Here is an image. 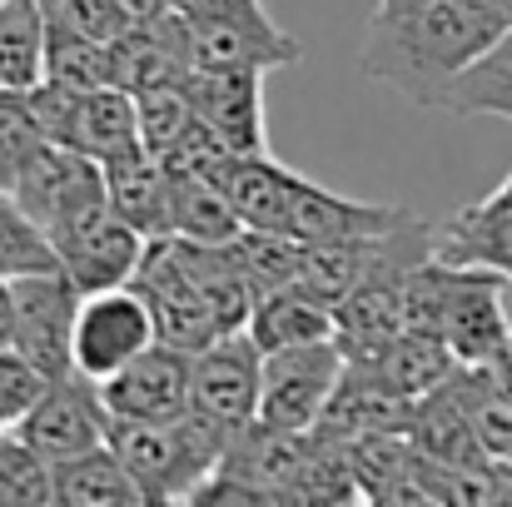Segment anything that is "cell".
<instances>
[{
	"label": "cell",
	"instance_id": "obj_1",
	"mask_svg": "<svg viewBox=\"0 0 512 507\" xmlns=\"http://www.w3.org/2000/svg\"><path fill=\"white\" fill-rule=\"evenodd\" d=\"M483 0H378L363 30L358 70L398 90L408 105L438 110L443 90L508 30Z\"/></svg>",
	"mask_w": 512,
	"mask_h": 507
},
{
	"label": "cell",
	"instance_id": "obj_2",
	"mask_svg": "<svg viewBox=\"0 0 512 507\" xmlns=\"http://www.w3.org/2000/svg\"><path fill=\"white\" fill-rule=\"evenodd\" d=\"M229 428L204 418V413H184L174 423L155 418H110V448L125 458V468L135 473L145 503H189L194 488L224 463L229 453Z\"/></svg>",
	"mask_w": 512,
	"mask_h": 507
},
{
	"label": "cell",
	"instance_id": "obj_3",
	"mask_svg": "<svg viewBox=\"0 0 512 507\" xmlns=\"http://www.w3.org/2000/svg\"><path fill=\"white\" fill-rule=\"evenodd\" d=\"M25 214L50 234V244H60L65 234H75L80 224H90L95 214L110 209V189H105V165L90 160L75 145L60 140H40L35 155L25 160L15 189H10Z\"/></svg>",
	"mask_w": 512,
	"mask_h": 507
},
{
	"label": "cell",
	"instance_id": "obj_4",
	"mask_svg": "<svg viewBox=\"0 0 512 507\" xmlns=\"http://www.w3.org/2000/svg\"><path fill=\"white\" fill-rule=\"evenodd\" d=\"M189 30L194 70L224 65V70H279L294 65L304 50L294 35H284L259 0H189L174 5Z\"/></svg>",
	"mask_w": 512,
	"mask_h": 507
},
{
	"label": "cell",
	"instance_id": "obj_5",
	"mask_svg": "<svg viewBox=\"0 0 512 507\" xmlns=\"http://www.w3.org/2000/svg\"><path fill=\"white\" fill-rule=\"evenodd\" d=\"M343 373H348V353H343L339 338H314V343H294V348L264 353L259 418L274 423V428L314 433L324 408L339 393Z\"/></svg>",
	"mask_w": 512,
	"mask_h": 507
},
{
	"label": "cell",
	"instance_id": "obj_6",
	"mask_svg": "<svg viewBox=\"0 0 512 507\" xmlns=\"http://www.w3.org/2000/svg\"><path fill=\"white\" fill-rule=\"evenodd\" d=\"M160 343V324L150 314V304L140 299L135 284L120 289H95L80 299V319H75V373L105 383L120 368H130L145 348Z\"/></svg>",
	"mask_w": 512,
	"mask_h": 507
},
{
	"label": "cell",
	"instance_id": "obj_7",
	"mask_svg": "<svg viewBox=\"0 0 512 507\" xmlns=\"http://www.w3.org/2000/svg\"><path fill=\"white\" fill-rule=\"evenodd\" d=\"M10 294H15V348L45 378L75 373V319L85 289L65 269H40L10 279Z\"/></svg>",
	"mask_w": 512,
	"mask_h": 507
},
{
	"label": "cell",
	"instance_id": "obj_8",
	"mask_svg": "<svg viewBox=\"0 0 512 507\" xmlns=\"http://www.w3.org/2000/svg\"><path fill=\"white\" fill-rule=\"evenodd\" d=\"M189 388H194V413L224 423L229 433H239L244 423L259 418V398H264V348L254 343L249 329L219 334L204 343L189 363Z\"/></svg>",
	"mask_w": 512,
	"mask_h": 507
},
{
	"label": "cell",
	"instance_id": "obj_9",
	"mask_svg": "<svg viewBox=\"0 0 512 507\" xmlns=\"http://www.w3.org/2000/svg\"><path fill=\"white\" fill-rule=\"evenodd\" d=\"M508 289H512V279L483 269V264H448L438 334L448 338V348L458 353V363H493V353L508 343V334H512Z\"/></svg>",
	"mask_w": 512,
	"mask_h": 507
},
{
	"label": "cell",
	"instance_id": "obj_10",
	"mask_svg": "<svg viewBox=\"0 0 512 507\" xmlns=\"http://www.w3.org/2000/svg\"><path fill=\"white\" fill-rule=\"evenodd\" d=\"M15 433L55 468L75 453H90L100 443H110V408L100 398V383L85 373H65L50 378V388L40 393V403L15 423Z\"/></svg>",
	"mask_w": 512,
	"mask_h": 507
},
{
	"label": "cell",
	"instance_id": "obj_11",
	"mask_svg": "<svg viewBox=\"0 0 512 507\" xmlns=\"http://www.w3.org/2000/svg\"><path fill=\"white\" fill-rule=\"evenodd\" d=\"M130 284H135L140 299L150 304V314H155L165 343L184 348V353H199L204 343L219 338V324H214L204 294L194 289V279H189V269H184V254H179L174 234L150 239L145 264H140V274H135Z\"/></svg>",
	"mask_w": 512,
	"mask_h": 507
},
{
	"label": "cell",
	"instance_id": "obj_12",
	"mask_svg": "<svg viewBox=\"0 0 512 507\" xmlns=\"http://www.w3.org/2000/svg\"><path fill=\"white\" fill-rule=\"evenodd\" d=\"M264 75H269V70H224V65H199V70L189 75V95H194L199 120H204L234 155H269Z\"/></svg>",
	"mask_w": 512,
	"mask_h": 507
},
{
	"label": "cell",
	"instance_id": "obj_13",
	"mask_svg": "<svg viewBox=\"0 0 512 507\" xmlns=\"http://www.w3.org/2000/svg\"><path fill=\"white\" fill-rule=\"evenodd\" d=\"M189 363H194V353L174 348L165 338L155 348H145L130 368H120L115 378L100 383V398H105L110 418H155V423L184 418L194 408Z\"/></svg>",
	"mask_w": 512,
	"mask_h": 507
},
{
	"label": "cell",
	"instance_id": "obj_14",
	"mask_svg": "<svg viewBox=\"0 0 512 507\" xmlns=\"http://www.w3.org/2000/svg\"><path fill=\"white\" fill-rule=\"evenodd\" d=\"M145 249H150V234L135 229L130 219H120L115 209L95 214L90 224H80L75 234H65V239L55 244L60 269H65L85 294L130 284V279L140 274V264H145Z\"/></svg>",
	"mask_w": 512,
	"mask_h": 507
},
{
	"label": "cell",
	"instance_id": "obj_15",
	"mask_svg": "<svg viewBox=\"0 0 512 507\" xmlns=\"http://www.w3.org/2000/svg\"><path fill=\"white\" fill-rule=\"evenodd\" d=\"M314 453V433H299V428H274L264 418L244 423L234 438H229V453L219 468H229L234 478H244L249 488L264 493V503H289L294 498V483L304 473Z\"/></svg>",
	"mask_w": 512,
	"mask_h": 507
},
{
	"label": "cell",
	"instance_id": "obj_16",
	"mask_svg": "<svg viewBox=\"0 0 512 507\" xmlns=\"http://www.w3.org/2000/svg\"><path fill=\"white\" fill-rule=\"evenodd\" d=\"M408 209H388V204H363V199H348L334 194L314 179L299 174L294 184V204H289V229L294 239L304 244H324V239H363V234H383L403 219Z\"/></svg>",
	"mask_w": 512,
	"mask_h": 507
},
{
	"label": "cell",
	"instance_id": "obj_17",
	"mask_svg": "<svg viewBox=\"0 0 512 507\" xmlns=\"http://www.w3.org/2000/svg\"><path fill=\"white\" fill-rule=\"evenodd\" d=\"M408 423H413V398L393 393V388L378 383L368 368L348 363L339 393H334V403L324 408V418H319L314 433H324V438H334V443H348V438H358V433H408Z\"/></svg>",
	"mask_w": 512,
	"mask_h": 507
},
{
	"label": "cell",
	"instance_id": "obj_18",
	"mask_svg": "<svg viewBox=\"0 0 512 507\" xmlns=\"http://www.w3.org/2000/svg\"><path fill=\"white\" fill-rule=\"evenodd\" d=\"M438 259L448 264H483L512 279V194L493 189L478 204L458 209L438 229Z\"/></svg>",
	"mask_w": 512,
	"mask_h": 507
},
{
	"label": "cell",
	"instance_id": "obj_19",
	"mask_svg": "<svg viewBox=\"0 0 512 507\" xmlns=\"http://www.w3.org/2000/svg\"><path fill=\"white\" fill-rule=\"evenodd\" d=\"M348 363L368 368L378 383H388L393 393H403V398H413V403H418L423 393L443 388V383L463 368L458 353L448 348V338L423 334V329H403L393 343H383L378 353H368V358H348Z\"/></svg>",
	"mask_w": 512,
	"mask_h": 507
},
{
	"label": "cell",
	"instance_id": "obj_20",
	"mask_svg": "<svg viewBox=\"0 0 512 507\" xmlns=\"http://www.w3.org/2000/svg\"><path fill=\"white\" fill-rule=\"evenodd\" d=\"M214 184L234 199L239 219L249 229H289V204H294V184L299 174L269 155H229Z\"/></svg>",
	"mask_w": 512,
	"mask_h": 507
},
{
	"label": "cell",
	"instance_id": "obj_21",
	"mask_svg": "<svg viewBox=\"0 0 512 507\" xmlns=\"http://www.w3.org/2000/svg\"><path fill=\"white\" fill-rule=\"evenodd\" d=\"M65 145L85 150V155L100 160V165H115V160L145 150V135H140V100H135V90H125V85H105V90L80 95Z\"/></svg>",
	"mask_w": 512,
	"mask_h": 507
},
{
	"label": "cell",
	"instance_id": "obj_22",
	"mask_svg": "<svg viewBox=\"0 0 512 507\" xmlns=\"http://www.w3.org/2000/svg\"><path fill=\"white\" fill-rule=\"evenodd\" d=\"M105 189H110V209L135 229H145L150 239H165L174 229V174L150 150L105 165Z\"/></svg>",
	"mask_w": 512,
	"mask_h": 507
},
{
	"label": "cell",
	"instance_id": "obj_23",
	"mask_svg": "<svg viewBox=\"0 0 512 507\" xmlns=\"http://www.w3.org/2000/svg\"><path fill=\"white\" fill-rule=\"evenodd\" d=\"M249 334L264 353H274V348H294V343H314V338H339V314H334V304H324L319 294H309L294 279V284H279L254 299Z\"/></svg>",
	"mask_w": 512,
	"mask_h": 507
},
{
	"label": "cell",
	"instance_id": "obj_24",
	"mask_svg": "<svg viewBox=\"0 0 512 507\" xmlns=\"http://www.w3.org/2000/svg\"><path fill=\"white\" fill-rule=\"evenodd\" d=\"M55 503L60 507H145V493L125 458L100 443L90 453H75L55 463Z\"/></svg>",
	"mask_w": 512,
	"mask_h": 507
},
{
	"label": "cell",
	"instance_id": "obj_25",
	"mask_svg": "<svg viewBox=\"0 0 512 507\" xmlns=\"http://www.w3.org/2000/svg\"><path fill=\"white\" fill-rule=\"evenodd\" d=\"M50 55L45 0H0V90H35Z\"/></svg>",
	"mask_w": 512,
	"mask_h": 507
},
{
	"label": "cell",
	"instance_id": "obj_26",
	"mask_svg": "<svg viewBox=\"0 0 512 507\" xmlns=\"http://www.w3.org/2000/svg\"><path fill=\"white\" fill-rule=\"evenodd\" d=\"M438 110L448 115H493V120H508L512 125V25L443 90Z\"/></svg>",
	"mask_w": 512,
	"mask_h": 507
},
{
	"label": "cell",
	"instance_id": "obj_27",
	"mask_svg": "<svg viewBox=\"0 0 512 507\" xmlns=\"http://www.w3.org/2000/svg\"><path fill=\"white\" fill-rule=\"evenodd\" d=\"M45 80H55V85L75 90V95L120 85V80H115V45L100 40V35H85V30H75V25H65V20H50Z\"/></svg>",
	"mask_w": 512,
	"mask_h": 507
},
{
	"label": "cell",
	"instance_id": "obj_28",
	"mask_svg": "<svg viewBox=\"0 0 512 507\" xmlns=\"http://www.w3.org/2000/svg\"><path fill=\"white\" fill-rule=\"evenodd\" d=\"M388 234V229H383ZM373 254H378V234H363V239H324V244H304V269H299V284L309 294H319L324 304H339L358 289V279L373 269Z\"/></svg>",
	"mask_w": 512,
	"mask_h": 507
},
{
	"label": "cell",
	"instance_id": "obj_29",
	"mask_svg": "<svg viewBox=\"0 0 512 507\" xmlns=\"http://www.w3.org/2000/svg\"><path fill=\"white\" fill-rule=\"evenodd\" d=\"M244 229L234 199L204 174H174V239L194 244H229Z\"/></svg>",
	"mask_w": 512,
	"mask_h": 507
},
{
	"label": "cell",
	"instance_id": "obj_30",
	"mask_svg": "<svg viewBox=\"0 0 512 507\" xmlns=\"http://www.w3.org/2000/svg\"><path fill=\"white\" fill-rule=\"evenodd\" d=\"M229 254L239 259V269L249 274L254 294H269L279 284H294L304 269V239L284 234V229H239L229 239Z\"/></svg>",
	"mask_w": 512,
	"mask_h": 507
},
{
	"label": "cell",
	"instance_id": "obj_31",
	"mask_svg": "<svg viewBox=\"0 0 512 507\" xmlns=\"http://www.w3.org/2000/svg\"><path fill=\"white\" fill-rule=\"evenodd\" d=\"M40 269H60V254L50 234L25 214V204L10 189H0V279L40 274Z\"/></svg>",
	"mask_w": 512,
	"mask_h": 507
},
{
	"label": "cell",
	"instance_id": "obj_32",
	"mask_svg": "<svg viewBox=\"0 0 512 507\" xmlns=\"http://www.w3.org/2000/svg\"><path fill=\"white\" fill-rule=\"evenodd\" d=\"M55 503V468L15 433H0V507H50Z\"/></svg>",
	"mask_w": 512,
	"mask_h": 507
},
{
	"label": "cell",
	"instance_id": "obj_33",
	"mask_svg": "<svg viewBox=\"0 0 512 507\" xmlns=\"http://www.w3.org/2000/svg\"><path fill=\"white\" fill-rule=\"evenodd\" d=\"M45 140V125L30 105V90H0V189H15L25 160Z\"/></svg>",
	"mask_w": 512,
	"mask_h": 507
},
{
	"label": "cell",
	"instance_id": "obj_34",
	"mask_svg": "<svg viewBox=\"0 0 512 507\" xmlns=\"http://www.w3.org/2000/svg\"><path fill=\"white\" fill-rule=\"evenodd\" d=\"M135 100H140V135H145V150H150L155 160L199 120L194 95H189V80H184V85H165V90H145V95H135Z\"/></svg>",
	"mask_w": 512,
	"mask_h": 507
},
{
	"label": "cell",
	"instance_id": "obj_35",
	"mask_svg": "<svg viewBox=\"0 0 512 507\" xmlns=\"http://www.w3.org/2000/svg\"><path fill=\"white\" fill-rule=\"evenodd\" d=\"M50 388V378L20 353V348H0V423L15 428L35 403L40 393Z\"/></svg>",
	"mask_w": 512,
	"mask_h": 507
},
{
	"label": "cell",
	"instance_id": "obj_36",
	"mask_svg": "<svg viewBox=\"0 0 512 507\" xmlns=\"http://www.w3.org/2000/svg\"><path fill=\"white\" fill-rule=\"evenodd\" d=\"M0 348H15V294H10V279H0Z\"/></svg>",
	"mask_w": 512,
	"mask_h": 507
},
{
	"label": "cell",
	"instance_id": "obj_37",
	"mask_svg": "<svg viewBox=\"0 0 512 507\" xmlns=\"http://www.w3.org/2000/svg\"><path fill=\"white\" fill-rule=\"evenodd\" d=\"M488 373H493V383H498V388H503V393H508V398H512V334H508V343H503V348L493 353V363H488Z\"/></svg>",
	"mask_w": 512,
	"mask_h": 507
},
{
	"label": "cell",
	"instance_id": "obj_38",
	"mask_svg": "<svg viewBox=\"0 0 512 507\" xmlns=\"http://www.w3.org/2000/svg\"><path fill=\"white\" fill-rule=\"evenodd\" d=\"M483 5H493L498 15H508V20H512V0H483Z\"/></svg>",
	"mask_w": 512,
	"mask_h": 507
},
{
	"label": "cell",
	"instance_id": "obj_39",
	"mask_svg": "<svg viewBox=\"0 0 512 507\" xmlns=\"http://www.w3.org/2000/svg\"><path fill=\"white\" fill-rule=\"evenodd\" d=\"M498 189H503V194H512V174H508V179H503V184H498Z\"/></svg>",
	"mask_w": 512,
	"mask_h": 507
},
{
	"label": "cell",
	"instance_id": "obj_40",
	"mask_svg": "<svg viewBox=\"0 0 512 507\" xmlns=\"http://www.w3.org/2000/svg\"><path fill=\"white\" fill-rule=\"evenodd\" d=\"M0 433H5V423H0Z\"/></svg>",
	"mask_w": 512,
	"mask_h": 507
}]
</instances>
